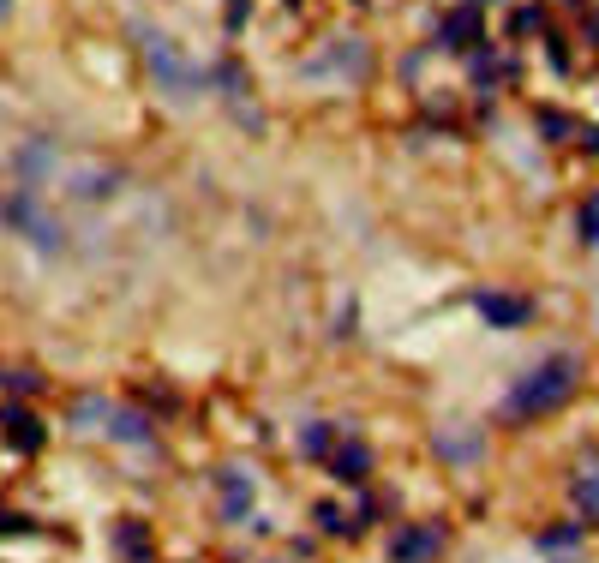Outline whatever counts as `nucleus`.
Returning <instances> with one entry per match:
<instances>
[{
  "instance_id": "f8f14e48",
  "label": "nucleus",
  "mask_w": 599,
  "mask_h": 563,
  "mask_svg": "<svg viewBox=\"0 0 599 563\" xmlns=\"http://www.w3.org/2000/svg\"><path fill=\"white\" fill-rule=\"evenodd\" d=\"M114 546H120V558H126V563H150V558H156L144 522H120V528H114Z\"/></svg>"
},
{
  "instance_id": "9b49d317",
  "label": "nucleus",
  "mask_w": 599,
  "mask_h": 563,
  "mask_svg": "<svg viewBox=\"0 0 599 563\" xmlns=\"http://www.w3.org/2000/svg\"><path fill=\"white\" fill-rule=\"evenodd\" d=\"M474 36H480V6L468 0L462 12H450V18H444V30H438V42H444V48H468Z\"/></svg>"
},
{
  "instance_id": "ddd939ff",
  "label": "nucleus",
  "mask_w": 599,
  "mask_h": 563,
  "mask_svg": "<svg viewBox=\"0 0 599 563\" xmlns=\"http://www.w3.org/2000/svg\"><path fill=\"white\" fill-rule=\"evenodd\" d=\"M312 522H318V528H324L330 540H354V534H360V522H354V516L342 510V504H330V498H324V504L312 510Z\"/></svg>"
},
{
  "instance_id": "dca6fc26",
  "label": "nucleus",
  "mask_w": 599,
  "mask_h": 563,
  "mask_svg": "<svg viewBox=\"0 0 599 563\" xmlns=\"http://www.w3.org/2000/svg\"><path fill=\"white\" fill-rule=\"evenodd\" d=\"M438 456H450V462H468V456H480V438H438Z\"/></svg>"
},
{
  "instance_id": "9d476101",
  "label": "nucleus",
  "mask_w": 599,
  "mask_h": 563,
  "mask_svg": "<svg viewBox=\"0 0 599 563\" xmlns=\"http://www.w3.org/2000/svg\"><path fill=\"white\" fill-rule=\"evenodd\" d=\"M216 492H222V516H228V522H240V516L252 510V480H246L240 468H222Z\"/></svg>"
},
{
  "instance_id": "a211bd4d",
  "label": "nucleus",
  "mask_w": 599,
  "mask_h": 563,
  "mask_svg": "<svg viewBox=\"0 0 599 563\" xmlns=\"http://www.w3.org/2000/svg\"><path fill=\"white\" fill-rule=\"evenodd\" d=\"M582 240L599 246V192H588V204H582Z\"/></svg>"
},
{
  "instance_id": "1a4fd4ad",
  "label": "nucleus",
  "mask_w": 599,
  "mask_h": 563,
  "mask_svg": "<svg viewBox=\"0 0 599 563\" xmlns=\"http://www.w3.org/2000/svg\"><path fill=\"white\" fill-rule=\"evenodd\" d=\"M330 468H336L348 486H360V480L372 474V444H360V438H342V444H336V456H330Z\"/></svg>"
},
{
  "instance_id": "0eeeda50",
  "label": "nucleus",
  "mask_w": 599,
  "mask_h": 563,
  "mask_svg": "<svg viewBox=\"0 0 599 563\" xmlns=\"http://www.w3.org/2000/svg\"><path fill=\"white\" fill-rule=\"evenodd\" d=\"M0 438H6V450L36 456V450H42V420H36L30 408H0Z\"/></svg>"
},
{
  "instance_id": "4468645a",
  "label": "nucleus",
  "mask_w": 599,
  "mask_h": 563,
  "mask_svg": "<svg viewBox=\"0 0 599 563\" xmlns=\"http://www.w3.org/2000/svg\"><path fill=\"white\" fill-rule=\"evenodd\" d=\"M576 540H582V528H576V522H558V528H546V534H540V546H546V552H570Z\"/></svg>"
},
{
  "instance_id": "4be33fe9",
  "label": "nucleus",
  "mask_w": 599,
  "mask_h": 563,
  "mask_svg": "<svg viewBox=\"0 0 599 563\" xmlns=\"http://www.w3.org/2000/svg\"><path fill=\"white\" fill-rule=\"evenodd\" d=\"M474 6H480V0H474Z\"/></svg>"
},
{
  "instance_id": "aec40b11",
  "label": "nucleus",
  "mask_w": 599,
  "mask_h": 563,
  "mask_svg": "<svg viewBox=\"0 0 599 563\" xmlns=\"http://www.w3.org/2000/svg\"><path fill=\"white\" fill-rule=\"evenodd\" d=\"M582 150H588V156H599V126H594V132H582Z\"/></svg>"
},
{
  "instance_id": "20e7f679",
  "label": "nucleus",
  "mask_w": 599,
  "mask_h": 563,
  "mask_svg": "<svg viewBox=\"0 0 599 563\" xmlns=\"http://www.w3.org/2000/svg\"><path fill=\"white\" fill-rule=\"evenodd\" d=\"M78 420H102V432L108 438H120V444H150L156 438V426L144 420V414H132V408H114V402H78Z\"/></svg>"
},
{
  "instance_id": "6ab92c4d",
  "label": "nucleus",
  "mask_w": 599,
  "mask_h": 563,
  "mask_svg": "<svg viewBox=\"0 0 599 563\" xmlns=\"http://www.w3.org/2000/svg\"><path fill=\"white\" fill-rule=\"evenodd\" d=\"M12 534H30V522H24V516H6V510H0V540H12Z\"/></svg>"
},
{
  "instance_id": "f257e3e1",
  "label": "nucleus",
  "mask_w": 599,
  "mask_h": 563,
  "mask_svg": "<svg viewBox=\"0 0 599 563\" xmlns=\"http://www.w3.org/2000/svg\"><path fill=\"white\" fill-rule=\"evenodd\" d=\"M576 384H582V360H576V354H552V360H540V366L504 396V414H510V420H540V414L564 408V402L576 396Z\"/></svg>"
},
{
  "instance_id": "f3484780",
  "label": "nucleus",
  "mask_w": 599,
  "mask_h": 563,
  "mask_svg": "<svg viewBox=\"0 0 599 563\" xmlns=\"http://www.w3.org/2000/svg\"><path fill=\"white\" fill-rule=\"evenodd\" d=\"M576 504L599 522V474H582V480H576Z\"/></svg>"
},
{
  "instance_id": "423d86ee",
  "label": "nucleus",
  "mask_w": 599,
  "mask_h": 563,
  "mask_svg": "<svg viewBox=\"0 0 599 563\" xmlns=\"http://www.w3.org/2000/svg\"><path fill=\"white\" fill-rule=\"evenodd\" d=\"M6 222H12V228H24L36 246H54V240H60V222H48V210L36 204V192H12V204H6Z\"/></svg>"
},
{
  "instance_id": "f03ea898",
  "label": "nucleus",
  "mask_w": 599,
  "mask_h": 563,
  "mask_svg": "<svg viewBox=\"0 0 599 563\" xmlns=\"http://www.w3.org/2000/svg\"><path fill=\"white\" fill-rule=\"evenodd\" d=\"M144 66H150V72H156V84H162L168 96H180V102L204 84V72H198V66H192V60H186L168 36H150V30H144Z\"/></svg>"
},
{
  "instance_id": "6e6552de",
  "label": "nucleus",
  "mask_w": 599,
  "mask_h": 563,
  "mask_svg": "<svg viewBox=\"0 0 599 563\" xmlns=\"http://www.w3.org/2000/svg\"><path fill=\"white\" fill-rule=\"evenodd\" d=\"M474 306H480L486 324H498V330H516V324L534 318V300H522V294H474Z\"/></svg>"
},
{
  "instance_id": "39448f33",
  "label": "nucleus",
  "mask_w": 599,
  "mask_h": 563,
  "mask_svg": "<svg viewBox=\"0 0 599 563\" xmlns=\"http://www.w3.org/2000/svg\"><path fill=\"white\" fill-rule=\"evenodd\" d=\"M438 552H444V528L438 522L396 528V540H390V563H432Z\"/></svg>"
},
{
  "instance_id": "7ed1b4c3",
  "label": "nucleus",
  "mask_w": 599,
  "mask_h": 563,
  "mask_svg": "<svg viewBox=\"0 0 599 563\" xmlns=\"http://www.w3.org/2000/svg\"><path fill=\"white\" fill-rule=\"evenodd\" d=\"M306 78H366L372 72V48L360 36H330L312 60H300Z\"/></svg>"
},
{
  "instance_id": "2eb2a0df",
  "label": "nucleus",
  "mask_w": 599,
  "mask_h": 563,
  "mask_svg": "<svg viewBox=\"0 0 599 563\" xmlns=\"http://www.w3.org/2000/svg\"><path fill=\"white\" fill-rule=\"evenodd\" d=\"M300 456H330V426H306L300 432Z\"/></svg>"
},
{
  "instance_id": "412c9836",
  "label": "nucleus",
  "mask_w": 599,
  "mask_h": 563,
  "mask_svg": "<svg viewBox=\"0 0 599 563\" xmlns=\"http://www.w3.org/2000/svg\"><path fill=\"white\" fill-rule=\"evenodd\" d=\"M6 12H12V0H0V18H6Z\"/></svg>"
}]
</instances>
